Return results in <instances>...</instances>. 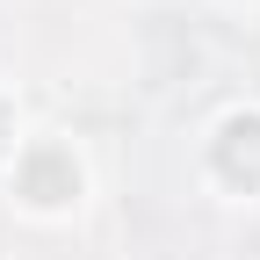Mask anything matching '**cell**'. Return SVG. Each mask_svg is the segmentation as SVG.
<instances>
[{"label":"cell","mask_w":260,"mask_h":260,"mask_svg":"<svg viewBox=\"0 0 260 260\" xmlns=\"http://www.w3.org/2000/svg\"><path fill=\"white\" fill-rule=\"evenodd\" d=\"M29 138V123H22V102H15V87H0V174H8V159L22 152Z\"/></svg>","instance_id":"obj_3"},{"label":"cell","mask_w":260,"mask_h":260,"mask_svg":"<svg viewBox=\"0 0 260 260\" xmlns=\"http://www.w3.org/2000/svg\"><path fill=\"white\" fill-rule=\"evenodd\" d=\"M203 188L224 203H260V102H232L203 130Z\"/></svg>","instance_id":"obj_2"},{"label":"cell","mask_w":260,"mask_h":260,"mask_svg":"<svg viewBox=\"0 0 260 260\" xmlns=\"http://www.w3.org/2000/svg\"><path fill=\"white\" fill-rule=\"evenodd\" d=\"M0 195L29 224H73L94 195V167L65 130H29L22 152L8 159V174H0Z\"/></svg>","instance_id":"obj_1"},{"label":"cell","mask_w":260,"mask_h":260,"mask_svg":"<svg viewBox=\"0 0 260 260\" xmlns=\"http://www.w3.org/2000/svg\"><path fill=\"white\" fill-rule=\"evenodd\" d=\"M224 8H260V0H224Z\"/></svg>","instance_id":"obj_4"}]
</instances>
